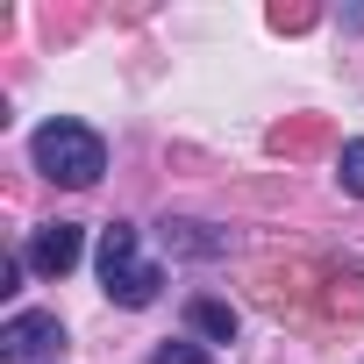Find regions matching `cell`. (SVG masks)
<instances>
[{
    "mask_svg": "<svg viewBox=\"0 0 364 364\" xmlns=\"http://www.w3.org/2000/svg\"><path fill=\"white\" fill-rule=\"evenodd\" d=\"M29 164L43 178H58V186H100V171H107V143L86 129V122H43L29 136Z\"/></svg>",
    "mask_w": 364,
    "mask_h": 364,
    "instance_id": "cell-1",
    "label": "cell"
},
{
    "mask_svg": "<svg viewBox=\"0 0 364 364\" xmlns=\"http://www.w3.org/2000/svg\"><path fill=\"white\" fill-rule=\"evenodd\" d=\"M100 286H107L114 307H150L164 293V272H157V257L143 250V236L129 222H107L100 229Z\"/></svg>",
    "mask_w": 364,
    "mask_h": 364,
    "instance_id": "cell-2",
    "label": "cell"
},
{
    "mask_svg": "<svg viewBox=\"0 0 364 364\" xmlns=\"http://www.w3.org/2000/svg\"><path fill=\"white\" fill-rule=\"evenodd\" d=\"M79 250H86V229H79V222H43V229L29 236L22 264H29V272H43V279H65V272L79 264Z\"/></svg>",
    "mask_w": 364,
    "mask_h": 364,
    "instance_id": "cell-3",
    "label": "cell"
},
{
    "mask_svg": "<svg viewBox=\"0 0 364 364\" xmlns=\"http://www.w3.org/2000/svg\"><path fill=\"white\" fill-rule=\"evenodd\" d=\"M50 350H65L58 314H15L8 328H0V357H8V364H36V357H50Z\"/></svg>",
    "mask_w": 364,
    "mask_h": 364,
    "instance_id": "cell-4",
    "label": "cell"
},
{
    "mask_svg": "<svg viewBox=\"0 0 364 364\" xmlns=\"http://www.w3.org/2000/svg\"><path fill=\"white\" fill-rule=\"evenodd\" d=\"M186 321H193V336H208V343H236V307H229V300H208V293H200V300L186 307Z\"/></svg>",
    "mask_w": 364,
    "mask_h": 364,
    "instance_id": "cell-5",
    "label": "cell"
},
{
    "mask_svg": "<svg viewBox=\"0 0 364 364\" xmlns=\"http://www.w3.org/2000/svg\"><path fill=\"white\" fill-rule=\"evenodd\" d=\"M164 243L193 250V257H222L229 250V236H200V222H164Z\"/></svg>",
    "mask_w": 364,
    "mask_h": 364,
    "instance_id": "cell-6",
    "label": "cell"
},
{
    "mask_svg": "<svg viewBox=\"0 0 364 364\" xmlns=\"http://www.w3.org/2000/svg\"><path fill=\"white\" fill-rule=\"evenodd\" d=\"M336 178H343V193H357V200H364V136H357V143H343Z\"/></svg>",
    "mask_w": 364,
    "mask_h": 364,
    "instance_id": "cell-7",
    "label": "cell"
},
{
    "mask_svg": "<svg viewBox=\"0 0 364 364\" xmlns=\"http://www.w3.org/2000/svg\"><path fill=\"white\" fill-rule=\"evenodd\" d=\"M150 364H208V350L200 343H164V350H150Z\"/></svg>",
    "mask_w": 364,
    "mask_h": 364,
    "instance_id": "cell-8",
    "label": "cell"
}]
</instances>
